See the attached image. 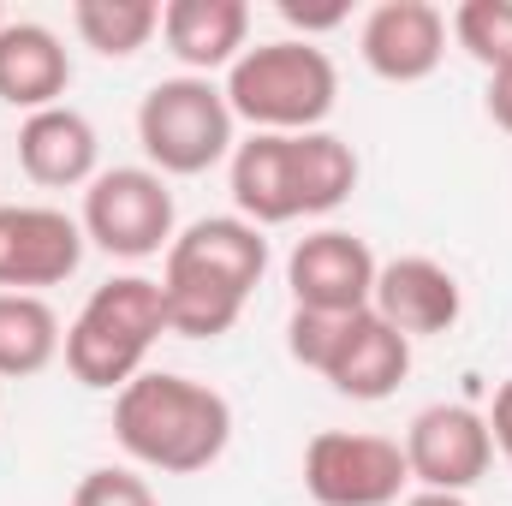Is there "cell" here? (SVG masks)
<instances>
[{"label":"cell","instance_id":"cell-16","mask_svg":"<svg viewBox=\"0 0 512 506\" xmlns=\"http://www.w3.org/2000/svg\"><path fill=\"white\" fill-rule=\"evenodd\" d=\"M161 36L167 48L197 72H215V66H233L245 54V36H251V6L245 0H167L161 6Z\"/></svg>","mask_w":512,"mask_h":506},{"label":"cell","instance_id":"cell-9","mask_svg":"<svg viewBox=\"0 0 512 506\" xmlns=\"http://www.w3.org/2000/svg\"><path fill=\"white\" fill-rule=\"evenodd\" d=\"M376 256L358 233L322 227L310 239H298V251L286 256V286H292V310H322V316H358L370 310L376 292Z\"/></svg>","mask_w":512,"mask_h":506},{"label":"cell","instance_id":"cell-5","mask_svg":"<svg viewBox=\"0 0 512 506\" xmlns=\"http://www.w3.org/2000/svg\"><path fill=\"white\" fill-rule=\"evenodd\" d=\"M137 143L155 161V173H209L227 149H233V108L227 90H215L209 78H161L143 108H137Z\"/></svg>","mask_w":512,"mask_h":506},{"label":"cell","instance_id":"cell-20","mask_svg":"<svg viewBox=\"0 0 512 506\" xmlns=\"http://www.w3.org/2000/svg\"><path fill=\"white\" fill-rule=\"evenodd\" d=\"M72 24H78V36L96 54L126 60V54H137L161 30V6L155 0H78L72 6Z\"/></svg>","mask_w":512,"mask_h":506},{"label":"cell","instance_id":"cell-23","mask_svg":"<svg viewBox=\"0 0 512 506\" xmlns=\"http://www.w3.org/2000/svg\"><path fill=\"white\" fill-rule=\"evenodd\" d=\"M72 506H155L149 483L131 477V471H90L78 489H72Z\"/></svg>","mask_w":512,"mask_h":506},{"label":"cell","instance_id":"cell-19","mask_svg":"<svg viewBox=\"0 0 512 506\" xmlns=\"http://www.w3.org/2000/svg\"><path fill=\"white\" fill-rule=\"evenodd\" d=\"M60 316L36 292H0V376H42L60 358Z\"/></svg>","mask_w":512,"mask_h":506},{"label":"cell","instance_id":"cell-6","mask_svg":"<svg viewBox=\"0 0 512 506\" xmlns=\"http://www.w3.org/2000/svg\"><path fill=\"white\" fill-rule=\"evenodd\" d=\"M84 239L102 245L108 256H161L173 245V191L155 167H114L96 173L84 191Z\"/></svg>","mask_w":512,"mask_h":506},{"label":"cell","instance_id":"cell-26","mask_svg":"<svg viewBox=\"0 0 512 506\" xmlns=\"http://www.w3.org/2000/svg\"><path fill=\"white\" fill-rule=\"evenodd\" d=\"M489 114H495V126L501 131H512V66L489 78Z\"/></svg>","mask_w":512,"mask_h":506},{"label":"cell","instance_id":"cell-21","mask_svg":"<svg viewBox=\"0 0 512 506\" xmlns=\"http://www.w3.org/2000/svg\"><path fill=\"white\" fill-rule=\"evenodd\" d=\"M453 36H459V48L477 66L507 72L512 66V0H465L453 12Z\"/></svg>","mask_w":512,"mask_h":506},{"label":"cell","instance_id":"cell-8","mask_svg":"<svg viewBox=\"0 0 512 506\" xmlns=\"http://www.w3.org/2000/svg\"><path fill=\"white\" fill-rule=\"evenodd\" d=\"M489 459H495V435L489 417H477L471 405H423L405 429V471L423 489L465 495L471 483H483Z\"/></svg>","mask_w":512,"mask_h":506},{"label":"cell","instance_id":"cell-2","mask_svg":"<svg viewBox=\"0 0 512 506\" xmlns=\"http://www.w3.org/2000/svg\"><path fill=\"white\" fill-rule=\"evenodd\" d=\"M114 435L137 465L167 471V477H191V471H209L227 453L233 405L191 376L143 370L114 399Z\"/></svg>","mask_w":512,"mask_h":506},{"label":"cell","instance_id":"cell-18","mask_svg":"<svg viewBox=\"0 0 512 506\" xmlns=\"http://www.w3.org/2000/svg\"><path fill=\"white\" fill-rule=\"evenodd\" d=\"M286 167H292V203H298V215H328L358 185V155L334 131H298V137H286Z\"/></svg>","mask_w":512,"mask_h":506},{"label":"cell","instance_id":"cell-15","mask_svg":"<svg viewBox=\"0 0 512 506\" xmlns=\"http://www.w3.org/2000/svg\"><path fill=\"white\" fill-rule=\"evenodd\" d=\"M18 161H24V173L36 185L72 191V185H90L96 179L102 143H96V126L78 108H42V114H30L24 131H18Z\"/></svg>","mask_w":512,"mask_h":506},{"label":"cell","instance_id":"cell-22","mask_svg":"<svg viewBox=\"0 0 512 506\" xmlns=\"http://www.w3.org/2000/svg\"><path fill=\"white\" fill-rule=\"evenodd\" d=\"M340 322H346V316L292 310V322H286V352H292L304 370H316V376H322V364H328V352H334V340H340Z\"/></svg>","mask_w":512,"mask_h":506},{"label":"cell","instance_id":"cell-27","mask_svg":"<svg viewBox=\"0 0 512 506\" xmlns=\"http://www.w3.org/2000/svg\"><path fill=\"white\" fill-rule=\"evenodd\" d=\"M399 506H465V495H441V489H423V495H411V501Z\"/></svg>","mask_w":512,"mask_h":506},{"label":"cell","instance_id":"cell-7","mask_svg":"<svg viewBox=\"0 0 512 506\" xmlns=\"http://www.w3.org/2000/svg\"><path fill=\"white\" fill-rule=\"evenodd\" d=\"M405 483V447L387 435L322 429L304 447V489L316 495V506H393Z\"/></svg>","mask_w":512,"mask_h":506},{"label":"cell","instance_id":"cell-4","mask_svg":"<svg viewBox=\"0 0 512 506\" xmlns=\"http://www.w3.org/2000/svg\"><path fill=\"white\" fill-rule=\"evenodd\" d=\"M340 72L310 42H256L227 66V108L233 120H251L256 131H316L334 114Z\"/></svg>","mask_w":512,"mask_h":506},{"label":"cell","instance_id":"cell-24","mask_svg":"<svg viewBox=\"0 0 512 506\" xmlns=\"http://www.w3.org/2000/svg\"><path fill=\"white\" fill-rule=\"evenodd\" d=\"M280 18L298 24V30H334V24H346V6H298V0H280Z\"/></svg>","mask_w":512,"mask_h":506},{"label":"cell","instance_id":"cell-12","mask_svg":"<svg viewBox=\"0 0 512 506\" xmlns=\"http://www.w3.org/2000/svg\"><path fill=\"white\" fill-rule=\"evenodd\" d=\"M459 280L435 262V256H393L376 268V292L370 310L382 316L387 328H399L405 340L417 334H447L459 322Z\"/></svg>","mask_w":512,"mask_h":506},{"label":"cell","instance_id":"cell-11","mask_svg":"<svg viewBox=\"0 0 512 506\" xmlns=\"http://www.w3.org/2000/svg\"><path fill=\"white\" fill-rule=\"evenodd\" d=\"M447 54V18L429 0H382L364 18V60L387 84H417Z\"/></svg>","mask_w":512,"mask_h":506},{"label":"cell","instance_id":"cell-10","mask_svg":"<svg viewBox=\"0 0 512 506\" xmlns=\"http://www.w3.org/2000/svg\"><path fill=\"white\" fill-rule=\"evenodd\" d=\"M84 262V227L42 203H6L0 209V286L36 292L72 280Z\"/></svg>","mask_w":512,"mask_h":506},{"label":"cell","instance_id":"cell-3","mask_svg":"<svg viewBox=\"0 0 512 506\" xmlns=\"http://www.w3.org/2000/svg\"><path fill=\"white\" fill-rule=\"evenodd\" d=\"M167 334V298L161 280L120 274L108 286H96L78 310V322L66 328V370L78 387L114 393L126 381L143 376L149 346Z\"/></svg>","mask_w":512,"mask_h":506},{"label":"cell","instance_id":"cell-17","mask_svg":"<svg viewBox=\"0 0 512 506\" xmlns=\"http://www.w3.org/2000/svg\"><path fill=\"white\" fill-rule=\"evenodd\" d=\"M233 203H239V221H251V227L298 221L292 167H286V137L280 131H256V137H245L233 149Z\"/></svg>","mask_w":512,"mask_h":506},{"label":"cell","instance_id":"cell-1","mask_svg":"<svg viewBox=\"0 0 512 506\" xmlns=\"http://www.w3.org/2000/svg\"><path fill=\"white\" fill-rule=\"evenodd\" d=\"M262 268H268V239H262V227H251V221L209 215V221L185 227L167 245V268H161L167 334H185V340L227 334L245 316Z\"/></svg>","mask_w":512,"mask_h":506},{"label":"cell","instance_id":"cell-25","mask_svg":"<svg viewBox=\"0 0 512 506\" xmlns=\"http://www.w3.org/2000/svg\"><path fill=\"white\" fill-rule=\"evenodd\" d=\"M489 435H495V447L507 453V465H512V381H501V393H495V411H489Z\"/></svg>","mask_w":512,"mask_h":506},{"label":"cell","instance_id":"cell-14","mask_svg":"<svg viewBox=\"0 0 512 506\" xmlns=\"http://www.w3.org/2000/svg\"><path fill=\"white\" fill-rule=\"evenodd\" d=\"M72 84V60L60 48V36L48 24H30V18H6L0 30V102L6 108H60Z\"/></svg>","mask_w":512,"mask_h":506},{"label":"cell","instance_id":"cell-13","mask_svg":"<svg viewBox=\"0 0 512 506\" xmlns=\"http://www.w3.org/2000/svg\"><path fill=\"white\" fill-rule=\"evenodd\" d=\"M322 376L346 399H387L411 376V340L399 328H387L376 310H358V316L340 322V340H334Z\"/></svg>","mask_w":512,"mask_h":506}]
</instances>
